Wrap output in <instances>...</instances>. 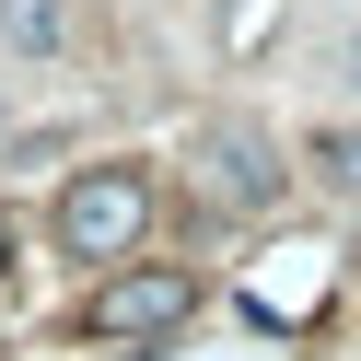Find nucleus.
<instances>
[{
    "mask_svg": "<svg viewBox=\"0 0 361 361\" xmlns=\"http://www.w3.org/2000/svg\"><path fill=\"white\" fill-rule=\"evenodd\" d=\"M303 164H314V187H338V198H361V117H338V128H314V140H303Z\"/></svg>",
    "mask_w": 361,
    "mask_h": 361,
    "instance_id": "20e7f679",
    "label": "nucleus"
},
{
    "mask_svg": "<svg viewBox=\"0 0 361 361\" xmlns=\"http://www.w3.org/2000/svg\"><path fill=\"white\" fill-rule=\"evenodd\" d=\"M47 233H59V257H82V268L105 257V280H117V257H140V233H152V175L140 164H82L59 187Z\"/></svg>",
    "mask_w": 361,
    "mask_h": 361,
    "instance_id": "f257e3e1",
    "label": "nucleus"
},
{
    "mask_svg": "<svg viewBox=\"0 0 361 361\" xmlns=\"http://www.w3.org/2000/svg\"><path fill=\"white\" fill-rule=\"evenodd\" d=\"M187 314H198V280H187V268H117V280H94V338H117V350L175 338Z\"/></svg>",
    "mask_w": 361,
    "mask_h": 361,
    "instance_id": "7ed1b4c3",
    "label": "nucleus"
},
{
    "mask_svg": "<svg viewBox=\"0 0 361 361\" xmlns=\"http://www.w3.org/2000/svg\"><path fill=\"white\" fill-rule=\"evenodd\" d=\"M187 187H198V210H221V221L268 210V198H280V140H268L257 117H210L187 140Z\"/></svg>",
    "mask_w": 361,
    "mask_h": 361,
    "instance_id": "f03ea898",
    "label": "nucleus"
},
{
    "mask_svg": "<svg viewBox=\"0 0 361 361\" xmlns=\"http://www.w3.org/2000/svg\"><path fill=\"white\" fill-rule=\"evenodd\" d=\"M59 24H71L59 0H0V35H12V59H47V47H59Z\"/></svg>",
    "mask_w": 361,
    "mask_h": 361,
    "instance_id": "39448f33",
    "label": "nucleus"
},
{
    "mask_svg": "<svg viewBox=\"0 0 361 361\" xmlns=\"http://www.w3.org/2000/svg\"><path fill=\"white\" fill-rule=\"evenodd\" d=\"M338 82H361V24H350V35H338Z\"/></svg>",
    "mask_w": 361,
    "mask_h": 361,
    "instance_id": "423d86ee",
    "label": "nucleus"
}]
</instances>
